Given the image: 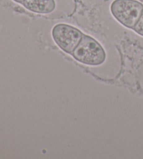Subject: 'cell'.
<instances>
[{"mask_svg": "<svg viewBox=\"0 0 143 159\" xmlns=\"http://www.w3.org/2000/svg\"><path fill=\"white\" fill-rule=\"evenodd\" d=\"M71 55L77 61L91 66L103 64L106 58V51L100 43L84 34Z\"/></svg>", "mask_w": 143, "mask_h": 159, "instance_id": "obj_1", "label": "cell"}, {"mask_svg": "<svg viewBox=\"0 0 143 159\" xmlns=\"http://www.w3.org/2000/svg\"><path fill=\"white\" fill-rule=\"evenodd\" d=\"M114 18L126 27L133 29L143 11V4L136 0H115L110 6Z\"/></svg>", "mask_w": 143, "mask_h": 159, "instance_id": "obj_2", "label": "cell"}, {"mask_svg": "<svg viewBox=\"0 0 143 159\" xmlns=\"http://www.w3.org/2000/svg\"><path fill=\"white\" fill-rule=\"evenodd\" d=\"M82 35L80 30L68 24H57L52 30V37L57 46L71 55L80 42Z\"/></svg>", "mask_w": 143, "mask_h": 159, "instance_id": "obj_3", "label": "cell"}, {"mask_svg": "<svg viewBox=\"0 0 143 159\" xmlns=\"http://www.w3.org/2000/svg\"><path fill=\"white\" fill-rule=\"evenodd\" d=\"M23 6L26 9L40 14H48L55 9L54 0H24Z\"/></svg>", "mask_w": 143, "mask_h": 159, "instance_id": "obj_4", "label": "cell"}, {"mask_svg": "<svg viewBox=\"0 0 143 159\" xmlns=\"http://www.w3.org/2000/svg\"><path fill=\"white\" fill-rule=\"evenodd\" d=\"M133 30L137 34H138L140 36L143 37V11L138 21L137 22L136 26L134 27Z\"/></svg>", "mask_w": 143, "mask_h": 159, "instance_id": "obj_5", "label": "cell"}, {"mask_svg": "<svg viewBox=\"0 0 143 159\" xmlns=\"http://www.w3.org/2000/svg\"><path fill=\"white\" fill-rule=\"evenodd\" d=\"M13 1H14L15 2H17V3H19V4H23V2L24 1V0H13Z\"/></svg>", "mask_w": 143, "mask_h": 159, "instance_id": "obj_6", "label": "cell"}]
</instances>
